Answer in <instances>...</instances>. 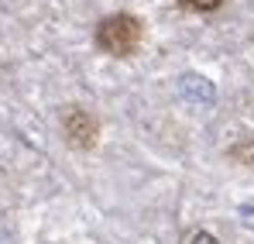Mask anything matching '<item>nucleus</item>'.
<instances>
[{
  "label": "nucleus",
  "mask_w": 254,
  "mask_h": 244,
  "mask_svg": "<svg viewBox=\"0 0 254 244\" xmlns=\"http://www.w3.org/2000/svg\"><path fill=\"white\" fill-rule=\"evenodd\" d=\"M251 165H254V152H251Z\"/></svg>",
  "instance_id": "obj_6"
},
{
  "label": "nucleus",
  "mask_w": 254,
  "mask_h": 244,
  "mask_svg": "<svg viewBox=\"0 0 254 244\" xmlns=\"http://www.w3.org/2000/svg\"><path fill=\"white\" fill-rule=\"evenodd\" d=\"M62 131H65V138H69L72 148H79V152L96 148L100 124H96V117H93L89 110H83V107H69V110L62 114Z\"/></svg>",
  "instance_id": "obj_2"
},
{
  "label": "nucleus",
  "mask_w": 254,
  "mask_h": 244,
  "mask_svg": "<svg viewBox=\"0 0 254 244\" xmlns=\"http://www.w3.org/2000/svg\"><path fill=\"white\" fill-rule=\"evenodd\" d=\"M141 38H144V24L134 14H110L96 24V48L117 59L134 55L141 48Z\"/></svg>",
  "instance_id": "obj_1"
},
{
  "label": "nucleus",
  "mask_w": 254,
  "mask_h": 244,
  "mask_svg": "<svg viewBox=\"0 0 254 244\" xmlns=\"http://www.w3.org/2000/svg\"><path fill=\"white\" fill-rule=\"evenodd\" d=\"M189 10H199V14H210V10H220L223 0H182Z\"/></svg>",
  "instance_id": "obj_4"
},
{
  "label": "nucleus",
  "mask_w": 254,
  "mask_h": 244,
  "mask_svg": "<svg viewBox=\"0 0 254 244\" xmlns=\"http://www.w3.org/2000/svg\"><path fill=\"white\" fill-rule=\"evenodd\" d=\"M189 244H220V241L213 238L210 231H196V234H192V241H189Z\"/></svg>",
  "instance_id": "obj_5"
},
{
  "label": "nucleus",
  "mask_w": 254,
  "mask_h": 244,
  "mask_svg": "<svg viewBox=\"0 0 254 244\" xmlns=\"http://www.w3.org/2000/svg\"><path fill=\"white\" fill-rule=\"evenodd\" d=\"M186 93H199L203 100H210L213 96V86L206 80H196V76H186Z\"/></svg>",
  "instance_id": "obj_3"
}]
</instances>
